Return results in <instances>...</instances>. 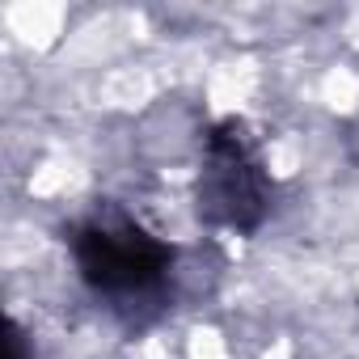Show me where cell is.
Listing matches in <instances>:
<instances>
[{
    "label": "cell",
    "mask_w": 359,
    "mask_h": 359,
    "mask_svg": "<svg viewBox=\"0 0 359 359\" xmlns=\"http://www.w3.org/2000/svg\"><path fill=\"white\" fill-rule=\"evenodd\" d=\"M72 254L89 292L106 296L114 309L152 300L173 266V250L140 229L123 212H97L72 233Z\"/></svg>",
    "instance_id": "6da1fadb"
},
{
    "label": "cell",
    "mask_w": 359,
    "mask_h": 359,
    "mask_svg": "<svg viewBox=\"0 0 359 359\" xmlns=\"http://www.w3.org/2000/svg\"><path fill=\"white\" fill-rule=\"evenodd\" d=\"M199 212L229 229H254L266 212V187L258 156L250 152L237 123H224L208 135L203 177H199Z\"/></svg>",
    "instance_id": "7a4b0ae2"
},
{
    "label": "cell",
    "mask_w": 359,
    "mask_h": 359,
    "mask_svg": "<svg viewBox=\"0 0 359 359\" xmlns=\"http://www.w3.org/2000/svg\"><path fill=\"white\" fill-rule=\"evenodd\" d=\"M5 359H30V355H26V342H22L18 330H9V351H5Z\"/></svg>",
    "instance_id": "3957f363"
}]
</instances>
